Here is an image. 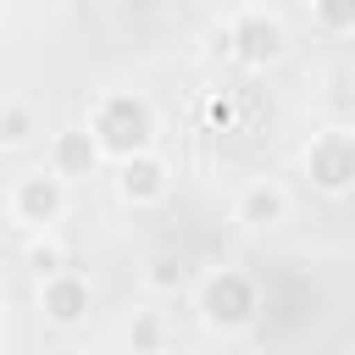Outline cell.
Wrapping results in <instances>:
<instances>
[{
    "label": "cell",
    "mask_w": 355,
    "mask_h": 355,
    "mask_svg": "<svg viewBox=\"0 0 355 355\" xmlns=\"http://www.w3.org/2000/svg\"><path fill=\"white\" fill-rule=\"evenodd\" d=\"M233 216H239L244 227H277V222L288 216V189L272 183V178H250V183L239 189Z\"/></svg>",
    "instance_id": "obj_1"
},
{
    "label": "cell",
    "mask_w": 355,
    "mask_h": 355,
    "mask_svg": "<svg viewBox=\"0 0 355 355\" xmlns=\"http://www.w3.org/2000/svg\"><path fill=\"white\" fill-rule=\"evenodd\" d=\"M227 39L244 44V61H272V55H283V22L266 17V11H239V17L227 22Z\"/></svg>",
    "instance_id": "obj_2"
},
{
    "label": "cell",
    "mask_w": 355,
    "mask_h": 355,
    "mask_svg": "<svg viewBox=\"0 0 355 355\" xmlns=\"http://www.w3.org/2000/svg\"><path fill=\"white\" fill-rule=\"evenodd\" d=\"M61 178L55 172H33V178H22L17 183V194H11V205H17V216L22 222H33V227H44V222H55L61 216Z\"/></svg>",
    "instance_id": "obj_3"
},
{
    "label": "cell",
    "mask_w": 355,
    "mask_h": 355,
    "mask_svg": "<svg viewBox=\"0 0 355 355\" xmlns=\"http://www.w3.org/2000/svg\"><path fill=\"white\" fill-rule=\"evenodd\" d=\"M305 161H311V172H316L322 189H344V183L355 178V144H349L344 133H322V139L305 150Z\"/></svg>",
    "instance_id": "obj_4"
},
{
    "label": "cell",
    "mask_w": 355,
    "mask_h": 355,
    "mask_svg": "<svg viewBox=\"0 0 355 355\" xmlns=\"http://www.w3.org/2000/svg\"><path fill=\"white\" fill-rule=\"evenodd\" d=\"M122 194L128 200H161L166 194V166L150 155H128L122 161Z\"/></svg>",
    "instance_id": "obj_5"
},
{
    "label": "cell",
    "mask_w": 355,
    "mask_h": 355,
    "mask_svg": "<svg viewBox=\"0 0 355 355\" xmlns=\"http://www.w3.org/2000/svg\"><path fill=\"white\" fill-rule=\"evenodd\" d=\"M83 305H89V288L83 283H72V277H44V311L55 316V322H78L83 316Z\"/></svg>",
    "instance_id": "obj_6"
},
{
    "label": "cell",
    "mask_w": 355,
    "mask_h": 355,
    "mask_svg": "<svg viewBox=\"0 0 355 355\" xmlns=\"http://www.w3.org/2000/svg\"><path fill=\"white\" fill-rule=\"evenodd\" d=\"M78 166H94V139L89 133H67L61 144H55V178H67V172H78Z\"/></svg>",
    "instance_id": "obj_7"
},
{
    "label": "cell",
    "mask_w": 355,
    "mask_h": 355,
    "mask_svg": "<svg viewBox=\"0 0 355 355\" xmlns=\"http://www.w3.org/2000/svg\"><path fill=\"white\" fill-rule=\"evenodd\" d=\"M28 266H33L39 277H55V272H61V244H50V239H44V244H28Z\"/></svg>",
    "instance_id": "obj_8"
},
{
    "label": "cell",
    "mask_w": 355,
    "mask_h": 355,
    "mask_svg": "<svg viewBox=\"0 0 355 355\" xmlns=\"http://www.w3.org/2000/svg\"><path fill=\"white\" fill-rule=\"evenodd\" d=\"M0 133H6L11 144H22V139L33 133V116H28V105H6V116H0Z\"/></svg>",
    "instance_id": "obj_9"
},
{
    "label": "cell",
    "mask_w": 355,
    "mask_h": 355,
    "mask_svg": "<svg viewBox=\"0 0 355 355\" xmlns=\"http://www.w3.org/2000/svg\"><path fill=\"white\" fill-rule=\"evenodd\" d=\"M172 266H178V261H172V255H161V261H155V272H150V283H155V288H166V283L178 277Z\"/></svg>",
    "instance_id": "obj_10"
}]
</instances>
